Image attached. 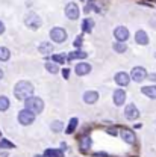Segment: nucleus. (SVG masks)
<instances>
[{
	"label": "nucleus",
	"mask_w": 156,
	"mask_h": 157,
	"mask_svg": "<svg viewBox=\"0 0 156 157\" xmlns=\"http://www.w3.org/2000/svg\"><path fill=\"white\" fill-rule=\"evenodd\" d=\"M34 91H35L34 85L30 82H27V80H20V82H17V85L14 86V95H15V98L18 101L32 97Z\"/></svg>",
	"instance_id": "1"
},
{
	"label": "nucleus",
	"mask_w": 156,
	"mask_h": 157,
	"mask_svg": "<svg viewBox=\"0 0 156 157\" xmlns=\"http://www.w3.org/2000/svg\"><path fill=\"white\" fill-rule=\"evenodd\" d=\"M24 109H27V110H30L34 115H37V113H41L42 110H44V101L41 100L39 97H29L24 100Z\"/></svg>",
	"instance_id": "2"
},
{
	"label": "nucleus",
	"mask_w": 156,
	"mask_h": 157,
	"mask_svg": "<svg viewBox=\"0 0 156 157\" xmlns=\"http://www.w3.org/2000/svg\"><path fill=\"white\" fill-rule=\"evenodd\" d=\"M24 24L29 27V29H32V30H37L41 27V24H42V20L39 17L38 14H35V12H29L26 17H24Z\"/></svg>",
	"instance_id": "3"
},
{
	"label": "nucleus",
	"mask_w": 156,
	"mask_h": 157,
	"mask_svg": "<svg viewBox=\"0 0 156 157\" xmlns=\"http://www.w3.org/2000/svg\"><path fill=\"white\" fill-rule=\"evenodd\" d=\"M50 38L53 42H56V44H62V42H65V39H67V32H65V29H62V27H53L52 30H50Z\"/></svg>",
	"instance_id": "4"
},
{
	"label": "nucleus",
	"mask_w": 156,
	"mask_h": 157,
	"mask_svg": "<svg viewBox=\"0 0 156 157\" xmlns=\"http://www.w3.org/2000/svg\"><path fill=\"white\" fill-rule=\"evenodd\" d=\"M18 122L21 125H30L34 121H35V115L30 112V110H27V109H23V110H20L18 112Z\"/></svg>",
	"instance_id": "5"
},
{
	"label": "nucleus",
	"mask_w": 156,
	"mask_h": 157,
	"mask_svg": "<svg viewBox=\"0 0 156 157\" xmlns=\"http://www.w3.org/2000/svg\"><path fill=\"white\" fill-rule=\"evenodd\" d=\"M114 36L117 39V42H126L129 39V36H130V32L124 26H117L114 29Z\"/></svg>",
	"instance_id": "6"
},
{
	"label": "nucleus",
	"mask_w": 156,
	"mask_h": 157,
	"mask_svg": "<svg viewBox=\"0 0 156 157\" xmlns=\"http://www.w3.org/2000/svg\"><path fill=\"white\" fill-rule=\"evenodd\" d=\"M129 77L132 78L134 82H137V83H141L144 78H147V71L142 67H135V68H132Z\"/></svg>",
	"instance_id": "7"
},
{
	"label": "nucleus",
	"mask_w": 156,
	"mask_h": 157,
	"mask_svg": "<svg viewBox=\"0 0 156 157\" xmlns=\"http://www.w3.org/2000/svg\"><path fill=\"white\" fill-rule=\"evenodd\" d=\"M124 117H126V119H129V121H135V119L139 118V110H138V107L134 103H129V104L126 106V109H124Z\"/></svg>",
	"instance_id": "8"
},
{
	"label": "nucleus",
	"mask_w": 156,
	"mask_h": 157,
	"mask_svg": "<svg viewBox=\"0 0 156 157\" xmlns=\"http://www.w3.org/2000/svg\"><path fill=\"white\" fill-rule=\"evenodd\" d=\"M65 17L70 20L79 18V6L76 3H68V5L65 6Z\"/></svg>",
	"instance_id": "9"
},
{
	"label": "nucleus",
	"mask_w": 156,
	"mask_h": 157,
	"mask_svg": "<svg viewBox=\"0 0 156 157\" xmlns=\"http://www.w3.org/2000/svg\"><path fill=\"white\" fill-rule=\"evenodd\" d=\"M114 80H115V83H117L118 86H123V88H124V86H127V85H129L130 77H129V74H127V73L120 71V73H117V74H115Z\"/></svg>",
	"instance_id": "10"
},
{
	"label": "nucleus",
	"mask_w": 156,
	"mask_h": 157,
	"mask_svg": "<svg viewBox=\"0 0 156 157\" xmlns=\"http://www.w3.org/2000/svg\"><path fill=\"white\" fill-rule=\"evenodd\" d=\"M120 136H121V139H123L126 144H129V145H135V144H137V136H135V133L130 132V130H123V132L120 133Z\"/></svg>",
	"instance_id": "11"
},
{
	"label": "nucleus",
	"mask_w": 156,
	"mask_h": 157,
	"mask_svg": "<svg viewBox=\"0 0 156 157\" xmlns=\"http://www.w3.org/2000/svg\"><path fill=\"white\" fill-rule=\"evenodd\" d=\"M91 145H93V140H91L90 135H85L83 137H80V140H79V150L82 153H86L91 148Z\"/></svg>",
	"instance_id": "12"
},
{
	"label": "nucleus",
	"mask_w": 156,
	"mask_h": 157,
	"mask_svg": "<svg viewBox=\"0 0 156 157\" xmlns=\"http://www.w3.org/2000/svg\"><path fill=\"white\" fill-rule=\"evenodd\" d=\"M74 71H76L78 76H86L91 71V65L86 63V62H79L78 65H76V68H74Z\"/></svg>",
	"instance_id": "13"
},
{
	"label": "nucleus",
	"mask_w": 156,
	"mask_h": 157,
	"mask_svg": "<svg viewBox=\"0 0 156 157\" xmlns=\"http://www.w3.org/2000/svg\"><path fill=\"white\" fill-rule=\"evenodd\" d=\"M112 98H114V104L115 106H123L124 101H126V92L123 89H115Z\"/></svg>",
	"instance_id": "14"
},
{
	"label": "nucleus",
	"mask_w": 156,
	"mask_h": 157,
	"mask_svg": "<svg viewBox=\"0 0 156 157\" xmlns=\"http://www.w3.org/2000/svg\"><path fill=\"white\" fill-rule=\"evenodd\" d=\"M97 100H98L97 91H86V92L83 94V101H85L86 104H94V103H97Z\"/></svg>",
	"instance_id": "15"
},
{
	"label": "nucleus",
	"mask_w": 156,
	"mask_h": 157,
	"mask_svg": "<svg viewBox=\"0 0 156 157\" xmlns=\"http://www.w3.org/2000/svg\"><path fill=\"white\" fill-rule=\"evenodd\" d=\"M141 94H144L146 97L156 100V86L155 85H149V86H142L141 88Z\"/></svg>",
	"instance_id": "16"
},
{
	"label": "nucleus",
	"mask_w": 156,
	"mask_h": 157,
	"mask_svg": "<svg viewBox=\"0 0 156 157\" xmlns=\"http://www.w3.org/2000/svg\"><path fill=\"white\" fill-rule=\"evenodd\" d=\"M135 41H137V44H139V45H147L149 44V35L144 30H138L137 33H135Z\"/></svg>",
	"instance_id": "17"
},
{
	"label": "nucleus",
	"mask_w": 156,
	"mask_h": 157,
	"mask_svg": "<svg viewBox=\"0 0 156 157\" xmlns=\"http://www.w3.org/2000/svg\"><path fill=\"white\" fill-rule=\"evenodd\" d=\"M38 50H39V53H42V55H49V53L53 52V44L44 41V42H41L38 45Z\"/></svg>",
	"instance_id": "18"
},
{
	"label": "nucleus",
	"mask_w": 156,
	"mask_h": 157,
	"mask_svg": "<svg viewBox=\"0 0 156 157\" xmlns=\"http://www.w3.org/2000/svg\"><path fill=\"white\" fill-rule=\"evenodd\" d=\"M93 27H94V21H93V18H85L82 21V30H83L85 33L93 32Z\"/></svg>",
	"instance_id": "19"
},
{
	"label": "nucleus",
	"mask_w": 156,
	"mask_h": 157,
	"mask_svg": "<svg viewBox=\"0 0 156 157\" xmlns=\"http://www.w3.org/2000/svg\"><path fill=\"white\" fill-rule=\"evenodd\" d=\"M88 56L85 52H80V50H74V52H71V53H68V56H65V58L68 59V60H74V59H85Z\"/></svg>",
	"instance_id": "20"
},
{
	"label": "nucleus",
	"mask_w": 156,
	"mask_h": 157,
	"mask_svg": "<svg viewBox=\"0 0 156 157\" xmlns=\"http://www.w3.org/2000/svg\"><path fill=\"white\" fill-rule=\"evenodd\" d=\"M78 124H79L78 118H71V119H70V122H68V125H67V128H65V133H67V135H71V133L76 130Z\"/></svg>",
	"instance_id": "21"
},
{
	"label": "nucleus",
	"mask_w": 156,
	"mask_h": 157,
	"mask_svg": "<svg viewBox=\"0 0 156 157\" xmlns=\"http://www.w3.org/2000/svg\"><path fill=\"white\" fill-rule=\"evenodd\" d=\"M11 106V101L6 95H0V112H6Z\"/></svg>",
	"instance_id": "22"
},
{
	"label": "nucleus",
	"mask_w": 156,
	"mask_h": 157,
	"mask_svg": "<svg viewBox=\"0 0 156 157\" xmlns=\"http://www.w3.org/2000/svg\"><path fill=\"white\" fill-rule=\"evenodd\" d=\"M11 58V52L8 47H0V62H8Z\"/></svg>",
	"instance_id": "23"
},
{
	"label": "nucleus",
	"mask_w": 156,
	"mask_h": 157,
	"mask_svg": "<svg viewBox=\"0 0 156 157\" xmlns=\"http://www.w3.org/2000/svg\"><path fill=\"white\" fill-rule=\"evenodd\" d=\"M50 128H52V132H55V133H59V132H62L64 130V122L62 121H53L52 124H50Z\"/></svg>",
	"instance_id": "24"
},
{
	"label": "nucleus",
	"mask_w": 156,
	"mask_h": 157,
	"mask_svg": "<svg viewBox=\"0 0 156 157\" xmlns=\"http://www.w3.org/2000/svg\"><path fill=\"white\" fill-rule=\"evenodd\" d=\"M46 70H47L50 74H58L59 67H58V63H55V62H47V63H46Z\"/></svg>",
	"instance_id": "25"
},
{
	"label": "nucleus",
	"mask_w": 156,
	"mask_h": 157,
	"mask_svg": "<svg viewBox=\"0 0 156 157\" xmlns=\"http://www.w3.org/2000/svg\"><path fill=\"white\" fill-rule=\"evenodd\" d=\"M62 151H59V150H52V148H49V150H46L44 151V157H62Z\"/></svg>",
	"instance_id": "26"
},
{
	"label": "nucleus",
	"mask_w": 156,
	"mask_h": 157,
	"mask_svg": "<svg viewBox=\"0 0 156 157\" xmlns=\"http://www.w3.org/2000/svg\"><path fill=\"white\" fill-rule=\"evenodd\" d=\"M112 48H114V52H117V53H124V52L127 50V47H126L124 42H117V41L112 44Z\"/></svg>",
	"instance_id": "27"
},
{
	"label": "nucleus",
	"mask_w": 156,
	"mask_h": 157,
	"mask_svg": "<svg viewBox=\"0 0 156 157\" xmlns=\"http://www.w3.org/2000/svg\"><path fill=\"white\" fill-rule=\"evenodd\" d=\"M0 148L2 150H12V148H15V145L11 140H8V139H2L0 140Z\"/></svg>",
	"instance_id": "28"
},
{
	"label": "nucleus",
	"mask_w": 156,
	"mask_h": 157,
	"mask_svg": "<svg viewBox=\"0 0 156 157\" xmlns=\"http://www.w3.org/2000/svg\"><path fill=\"white\" fill-rule=\"evenodd\" d=\"M52 59H53V62H55V63H65V60H67V58H65V55H64V53L53 55Z\"/></svg>",
	"instance_id": "29"
},
{
	"label": "nucleus",
	"mask_w": 156,
	"mask_h": 157,
	"mask_svg": "<svg viewBox=\"0 0 156 157\" xmlns=\"http://www.w3.org/2000/svg\"><path fill=\"white\" fill-rule=\"evenodd\" d=\"M82 42H83V39H82V36L79 35V36H76V39H74V42H73V45H74L76 48H79V47L82 45Z\"/></svg>",
	"instance_id": "30"
},
{
	"label": "nucleus",
	"mask_w": 156,
	"mask_h": 157,
	"mask_svg": "<svg viewBox=\"0 0 156 157\" xmlns=\"http://www.w3.org/2000/svg\"><path fill=\"white\" fill-rule=\"evenodd\" d=\"M62 76H64V78H68V76H70V70H68V68H64V70H62Z\"/></svg>",
	"instance_id": "31"
},
{
	"label": "nucleus",
	"mask_w": 156,
	"mask_h": 157,
	"mask_svg": "<svg viewBox=\"0 0 156 157\" xmlns=\"http://www.w3.org/2000/svg\"><path fill=\"white\" fill-rule=\"evenodd\" d=\"M108 133L111 136H117V128H108Z\"/></svg>",
	"instance_id": "32"
},
{
	"label": "nucleus",
	"mask_w": 156,
	"mask_h": 157,
	"mask_svg": "<svg viewBox=\"0 0 156 157\" xmlns=\"http://www.w3.org/2000/svg\"><path fill=\"white\" fill-rule=\"evenodd\" d=\"M5 33V24H3V21H0V35H3Z\"/></svg>",
	"instance_id": "33"
},
{
	"label": "nucleus",
	"mask_w": 156,
	"mask_h": 157,
	"mask_svg": "<svg viewBox=\"0 0 156 157\" xmlns=\"http://www.w3.org/2000/svg\"><path fill=\"white\" fill-rule=\"evenodd\" d=\"M147 77L150 78L152 82H156V73H153V74H147Z\"/></svg>",
	"instance_id": "34"
},
{
	"label": "nucleus",
	"mask_w": 156,
	"mask_h": 157,
	"mask_svg": "<svg viewBox=\"0 0 156 157\" xmlns=\"http://www.w3.org/2000/svg\"><path fill=\"white\" fill-rule=\"evenodd\" d=\"M94 157H108L106 153H94Z\"/></svg>",
	"instance_id": "35"
},
{
	"label": "nucleus",
	"mask_w": 156,
	"mask_h": 157,
	"mask_svg": "<svg viewBox=\"0 0 156 157\" xmlns=\"http://www.w3.org/2000/svg\"><path fill=\"white\" fill-rule=\"evenodd\" d=\"M5 77V73H3V70H2V68H0V80H2V78Z\"/></svg>",
	"instance_id": "36"
},
{
	"label": "nucleus",
	"mask_w": 156,
	"mask_h": 157,
	"mask_svg": "<svg viewBox=\"0 0 156 157\" xmlns=\"http://www.w3.org/2000/svg\"><path fill=\"white\" fill-rule=\"evenodd\" d=\"M61 147H62V150H65V148H67V144H65V142H62V144H61Z\"/></svg>",
	"instance_id": "37"
},
{
	"label": "nucleus",
	"mask_w": 156,
	"mask_h": 157,
	"mask_svg": "<svg viewBox=\"0 0 156 157\" xmlns=\"http://www.w3.org/2000/svg\"><path fill=\"white\" fill-rule=\"evenodd\" d=\"M35 157H44V156H41V154H38V156H35Z\"/></svg>",
	"instance_id": "38"
},
{
	"label": "nucleus",
	"mask_w": 156,
	"mask_h": 157,
	"mask_svg": "<svg viewBox=\"0 0 156 157\" xmlns=\"http://www.w3.org/2000/svg\"><path fill=\"white\" fill-rule=\"evenodd\" d=\"M155 58H156V53H155Z\"/></svg>",
	"instance_id": "39"
}]
</instances>
